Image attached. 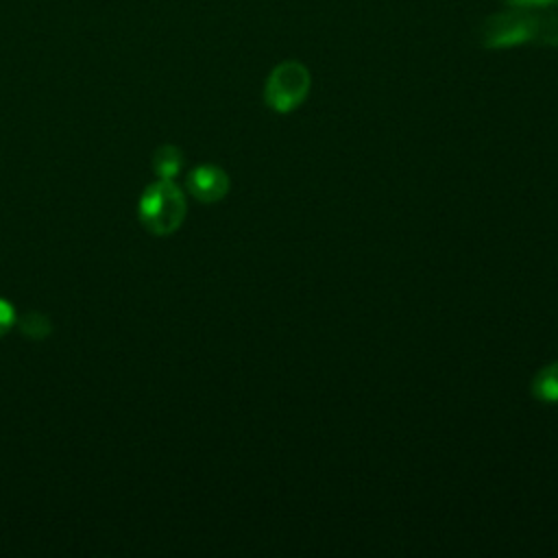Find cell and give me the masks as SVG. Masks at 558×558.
<instances>
[{
    "instance_id": "obj_1",
    "label": "cell",
    "mask_w": 558,
    "mask_h": 558,
    "mask_svg": "<svg viewBox=\"0 0 558 558\" xmlns=\"http://www.w3.org/2000/svg\"><path fill=\"white\" fill-rule=\"evenodd\" d=\"M523 44L558 46V13L510 7L482 24L484 48H512Z\"/></svg>"
},
{
    "instance_id": "obj_2",
    "label": "cell",
    "mask_w": 558,
    "mask_h": 558,
    "mask_svg": "<svg viewBox=\"0 0 558 558\" xmlns=\"http://www.w3.org/2000/svg\"><path fill=\"white\" fill-rule=\"evenodd\" d=\"M137 216L144 229L153 235H170L185 218V196L172 181L159 179L144 190L137 205Z\"/></svg>"
},
{
    "instance_id": "obj_3",
    "label": "cell",
    "mask_w": 558,
    "mask_h": 558,
    "mask_svg": "<svg viewBox=\"0 0 558 558\" xmlns=\"http://www.w3.org/2000/svg\"><path fill=\"white\" fill-rule=\"evenodd\" d=\"M310 92V72L299 61H281L266 78L264 100L277 113L294 111Z\"/></svg>"
},
{
    "instance_id": "obj_4",
    "label": "cell",
    "mask_w": 558,
    "mask_h": 558,
    "mask_svg": "<svg viewBox=\"0 0 558 558\" xmlns=\"http://www.w3.org/2000/svg\"><path fill=\"white\" fill-rule=\"evenodd\" d=\"M187 190L192 192V196L201 203H216V201H222L229 192V174L214 166V163H203V166H196L190 174H187V181H185Z\"/></svg>"
},
{
    "instance_id": "obj_5",
    "label": "cell",
    "mask_w": 558,
    "mask_h": 558,
    "mask_svg": "<svg viewBox=\"0 0 558 558\" xmlns=\"http://www.w3.org/2000/svg\"><path fill=\"white\" fill-rule=\"evenodd\" d=\"M530 390L543 403H558V362L545 364L534 375Z\"/></svg>"
},
{
    "instance_id": "obj_6",
    "label": "cell",
    "mask_w": 558,
    "mask_h": 558,
    "mask_svg": "<svg viewBox=\"0 0 558 558\" xmlns=\"http://www.w3.org/2000/svg\"><path fill=\"white\" fill-rule=\"evenodd\" d=\"M183 168V153L181 148L172 146V144H166V146H159L153 155V172L159 177V179H166V181H172Z\"/></svg>"
},
{
    "instance_id": "obj_7",
    "label": "cell",
    "mask_w": 558,
    "mask_h": 558,
    "mask_svg": "<svg viewBox=\"0 0 558 558\" xmlns=\"http://www.w3.org/2000/svg\"><path fill=\"white\" fill-rule=\"evenodd\" d=\"M15 323L24 336L35 338V340L46 338L50 333V320L39 312H26L22 318H15Z\"/></svg>"
},
{
    "instance_id": "obj_8",
    "label": "cell",
    "mask_w": 558,
    "mask_h": 558,
    "mask_svg": "<svg viewBox=\"0 0 558 558\" xmlns=\"http://www.w3.org/2000/svg\"><path fill=\"white\" fill-rule=\"evenodd\" d=\"M15 325V310L9 301L0 299V336H4Z\"/></svg>"
},
{
    "instance_id": "obj_9",
    "label": "cell",
    "mask_w": 558,
    "mask_h": 558,
    "mask_svg": "<svg viewBox=\"0 0 558 558\" xmlns=\"http://www.w3.org/2000/svg\"><path fill=\"white\" fill-rule=\"evenodd\" d=\"M510 7L521 9H556L558 0H506Z\"/></svg>"
}]
</instances>
